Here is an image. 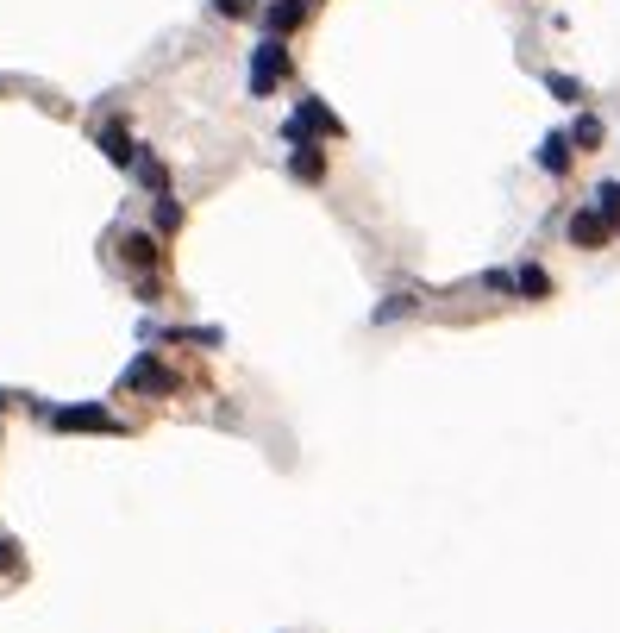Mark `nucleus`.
<instances>
[{
    "label": "nucleus",
    "instance_id": "nucleus-1",
    "mask_svg": "<svg viewBox=\"0 0 620 633\" xmlns=\"http://www.w3.org/2000/svg\"><path fill=\"white\" fill-rule=\"evenodd\" d=\"M282 76H289V44H282V38H264V44L251 51V95H270Z\"/></svg>",
    "mask_w": 620,
    "mask_h": 633
},
{
    "label": "nucleus",
    "instance_id": "nucleus-2",
    "mask_svg": "<svg viewBox=\"0 0 620 633\" xmlns=\"http://www.w3.org/2000/svg\"><path fill=\"white\" fill-rule=\"evenodd\" d=\"M44 420H51L57 433H113V414L101 408V402H82V408H44Z\"/></svg>",
    "mask_w": 620,
    "mask_h": 633
},
{
    "label": "nucleus",
    "instance_id": "nucleus-3",
    "mask_svg": "<svg viewBox=\"0 0 620 633\" xmlns=\"http://www.w3.org/2000/svg\"><path fill=\"white\" fill-rule=\"evenodd\" d=\"M608 232H614V220L602 214V207H589V214H577V220H570V245H583V251H589V245H602Z\"/></svg>",
    "mask_w": 620,
    "mask_h": 633
},
{
    "label": "nucleus",
    "instance_id": "nucleus-4",
    "mask_svg": "<svg viewBox=\"0 0 620 633\" xmlns=\"http://www.w3.org/2000/svg\"><path fill=\"white\" fill-rule=\"evenodd\" d=\"M307 19V0H276V7H264V26H270V38H289L295 26Z\"/></svg>",
    "mask_w": 620,
    "mask_h": 633
},
{
    "label": "nucleus",
    "instance_id": "nucleus-5",
    "mask_svg": "<svg viewBox=\"0 0 620 633\" xmlns=\"http://www.w3.org/2000/svg\"><path fill=\"white\" fill-rule=\"evenodd\" d=\"M126 389H176V377L163 364H151V358H138L132 370H126Z\"/></svg>",
    "mask_w": 620,
    "mask_h": 633
},
{
    "label": "nucleus",
    "instance_id": "nucleus-6",
    "mask_svg": "<svg viewBox=\"0 0 620 633\" xmlns=\"http://www.w3.org/2000/svg\"><path fill=\"white\" fill-rule=\"evenodd\" d=\"M539 170H552V176L570 170V138H564V132H552V138L539 145Z\"/></svg>",
    "mask_w": 620,
    "mask_h": 633
},
{
    "label": "nucleus",
    "instance_id": "nucleus-7",
    "mask_svg": "<svg viewBox=\"0 0 620 633\" xmlns=\"http://www.w3.org/2000/svg\"><path fill=\"white\" fill-rule=\"evenodd\" d=\"M119 251H126V264H132V270H145V264H157V239H151V232H132V239L119 245Z\"/></svg>",
    "mask_w": 620,
    "mask_h": 633
},
{
    "label": "nucleus",
    "instance_id": "nucleus-8",
    "mask_svg": "<svg viewBox=\"0 0 620 633\" xmlns=\"http://www.w3.org/2000/svg\"><path fill=\"white\" fill-rule=\"evenodd\" d=\"M101 151H107V157L119 163V170H126V163H138V151H132V138L119 132V126H107V132H101Z\"/></svg>",
    "mask_w": 620,
    "mask_h": 633
},
{
    "label": "nucleus",
    "instance_id": "nucleus-9",
    "mask_svg": "<svg viewBox=\"0 0 620 633\" xmlns=\"http://www.w3.org/2000/svg\"><path fill=\"white\" fill-rule=\"evenodd\" d=\"M564 138H570V145H577V151H595V145H602V120H595V113H583V120L570 126Z\"/></svg>",
    "mask_w": 620,
    "mask_h": 633
},
{
    "label": "nucleus",
    "instance_id": "nucleus-10",
    "mask_svg": "<svg viewBox=\"0 0 620 633\" xmlns=\"http://www.w3.org/2000/svg\"><path fill=\"white\" fill-rule=\"evenodd\" d=\"M138 182H145V189H157V195H163V189H170V170H163L157 157H138Z\"/></svg>",
    "mask_w": 620,
    "mask_h": 633
},
{
    "label": "nucleus",
    "instance_id": "nucleus-11",
    "mask_svg": "<svg viewBox=\"0 0 620 633\" xmlns=\"http://www.w3.org/2000/svg\"><path fill=\"white\" fill-rule=\"evenodd\" d=\"M514 289H520V295H545V289H552V276H545V270H520Z\"/></svg>",
    "mask_w": 620,
    "mask_h": 633
},
{
    "label": "nucleus",
    "instance_id": "nucleus-12",
    "mask_svg": "<svg viewBox=\"0 0 620 633\" xmlns=\"http://www.w3.org/2000/svg\"><path fill=\"white\" fill-rule=\"evenodd\" d=\"M157 220H163V232H170V226H182V207L170 201V189H163V195H157Z\"/></svg>",
    "mask_w": 620,
    "mask_h": 633
},
{
    "label": "nucleus",
    "instance_id": "nucleus-13",
    "mask_svg": "<svg viewBox=\"0 0 620 633\" xmlns=\"http://www.w3.org/2000/svg\"><path fill=\"white\" fill-rule=\"evenodd\" d=\"M213 7H220L226 19H251V13H257V0H213Z\"/></svg>",
    "mask_w": 620,
    "mask_h": 633
},
{
    "label": "nucleus",
    "instance_id": "nucleus-14",
    "mask_svg": "<svg viewBox=\"0 0 620 633\" xmlns=\"http://www.w3.org/2000/svg\"><path fill=\"white\" fill-rule=\"evenodd\" d=\"M595 207H602V214L614 220V214H620V182H608V189H602V195H595Z\"/></svg>",
    "mask_w": 620,
    "mask_h": 633
},
{
    "label": "nucleus",
    "instance_id": "nucleus-15",
    "mask_svg": "<svg viewBox=\"0 0 620 633\" xmlns=\"http://www.w3.org/2000/svg\"><path fill=\"white\" fill-rule=\"evenodd\" d=\"M552 95H558V101H583V88L570 82V76H552Z\"/></svg>",
    "mask_w": 620,
    "mask_h": 633
},
{
    "label": "nucleus",
    "instance_id": "nucleus-16",
    "mask_svg": "<svg viewBox=\"0 0 620 633\" xmlns=\"http://www.w3.org/2000/svg\"><path fill=\"white\" fill-rule=\"evenodd\" d=\"M0 571H19V546H13V539H0Z\"/></svg>",
    "mask_w": 620,
    "mask_h": 633
}]
</instances>
